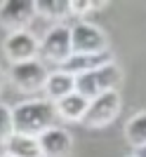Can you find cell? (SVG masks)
<instances>
[{"label":"cell","mask_w":146,"mask_h":157,"mask_svg":"<svg viewBox=\"0 0 146 157\" xmlns=\"http://www.w3.org/2000/svg\"><path fill=\"white\" fill-rule=\"evenodd\" d=\"M35 17L33 0H7L0 5V24L10 33L28 31V24Z\"/></svg>","instance_id":"52a82bcc"},{"label":"cell","mask_w":146,"mask_h":157,"mask_svg":"<svg viewBox=\"0 0 146 157\" xmlns=\"http://www.w3.org/2000/svg\"><path fill=\"white\" fill-rule=\"evenodd\" d=\"M125 138H127V143L132 145L134 150L141 148V145H146V110L137 113V115H132V117L127 120Z\"/></svg>","instance_id":"5bb4252c"},{"label":"cell","mask_w":146,"mask_h":157,"mask_svg":"<svg viewBox=\"0 0 146 157\" xmlns=\"http://www.w3.org/2000/svg\"><path fill=\"white\" fill-rule=\"evenodd\" d=\"M14 134V117H12V108L5 103H0V143L5 145L10 141V136Z\"/></svg>","instance_id":"9a60e30c"},{"label":"cell","mask_w":146,"mask_h":157,"mask_svg":"<svg viewBox=\"0 0 146 157\" xmlns=\"http://www.w3.org/2000/svg\"><path fill=\"white\" fill-rule=\"evenodd\" d=\"M73 54H101L108 52V38L99 26L90 21H78L71 26Z\"/></svg>","instance_id":"277c9868"},{"label":"cell","mask_w":146,"mask_h":157,"mask_svg":"<svg viewBox=\"0 0 146 157\" xmlns=\"http://www.w3.org/2000/svg\"><path fill=\"white\" fill-rule=\"evenodd\" d=\"M87 108H90V101L83 98L80 94H68V96L54 101V110H57V117H61L64 122H83L87 115Z\"/></svg>","instance_id":"30bf717a"},{"label":"cell","mask_w":146,"mask_h":157,"mask_svg":"<svg viewBox=\"0 0 146 157\" xmlns=\"http://www.w3.org/2000/svg\"><path fill=\"white\" fill-rule=\"evenodd\" d=\"M5 155H10V157H43L40 141L35 136H26V134H12L10 141L5 143Z\"/></svg>","instance_id":"7c38bea8"},{"label":"cell","mask_w":146,"mask_h":157,"mask_svg":"<svg viewBox=\"0 0 146 157\" xmlns=\"http://www.w3.org/2000/svg\"><path fill=\"white\" fill-rule=\"evenodd\" d=\"M2 157H10V155H2Z\"/></svg>","instance_id":"d6986e66"},{"label":"cell","mask_w":146,"mask_h":157,"mask_svg":"<svg viewBox=\"0 0 146 157\" xmlns=\"http://www.w3.org/2000/svg\"><path fill=\"white\" fill-rule=\"evenodd\" d=\"M43 92L47 94V101H59V98L68 96V94L75 92V78L66 71H50L47 75V82H45V89Z\"/></svg>","instance_id":"8fae6325"},{"label":"cell","mask_w":146,"mask_h":157,"mask_svg":"<svg viewBox=\"0 0 146 157\" xmlns=\"http://www.w3.org/2000/svg\"><path fill=\"white\" fill-rule=\"evenodd\" d=\"M12 117L14 134H26V136L38 138L43 131L54 127L57 110H54V103L47 98H26L12 108Z\"/></svg>","instance_id":"6da1fadb"},{"label":"cell","mask_w":146,"mask_h":157,"mask_svg":"<svg viewBox=\"0 0 146 157\" xmlns=\"http://www.w3.org/2000/svg\"><path fill=\"white\" fill-rule=\"evenodd\" d=\"M111 52H101V54H73L66 63L61 66V71L71 73L73 78L75 75H83V73H92L101 66L111 63Z\"/></svg>","instance_id":"9c48e42d"},{"label":"cell","mask_w":146,"mask_h":157,"mask_svg":"<svg viewBox=\"0 0 146 157\" xmlns=\"http://www.w3.org/2000/svg\"><path fill=\"white\" fill-rule=\"evenodd\" d=\"M120 105H123V98L118 92H106L99 94L97 98L90 101V108H87V115L83 120V124L87 129H104L118 117Z\"/></svg>","instance_id":"5b68a950"},{"label":"cell","mask_w":146,"mask_h":157,"mask_svg":"<svg viewBox=\"0 0 146 157\" xmlns=\"http://www.w3.org/2000/svg\"><path fill=\"white\" fill-rule=\"evenodd\" d=\"M132 157H146V145H141V148H137V150L132 152Z\"/></svg>","instance_id":"e0dca14e"},{"label":"cell","mask_w":146,"mask_h":157,"mask_svg":"<svg viewBox=\"0 0 146 157\" xmlns=\"http://www.w3.org/2000/svg\"><path fill=\"white\" fill-rule=\"evenodd\" d=\"M7 75H10L12 85L17 87L19 92L35 94V92H40V89H45L50 71L45 68V63L40 59H35V61H24V63H12Z\"/></svg>","instance_id":"3957f363"},{"label":"cell","mask_w":146,"mask_h":157,"mask_svg":"<svg viewBox=\"0 0 146 157\" xmlns=\"http://www.w3.org/2000/svg\"><path fill=\"white\" fill-rule=\"evenodd\" d=\"M43 157H68L73 150V138L64 127H52L38 136Z\"/></svg>","instance_id":"ba28073f"},{"label":"cell","mask_w":146,"mask_h":157,"mask_svg":"<svg viewBox=\"0 0 146 157\" xmlns=\"http://www.w3.org/2000/svg\"><path fill=\"white\" fill-rule=\"evenodd\" d=\"M99 2H75V0H71V14H75V17H83L85 12H92V10H99Z\"/></svg>","instance_id":"2e32d148"},{"label":"cell","mask_w":146,"mask_h":157,"mask_svg":"<svg viewBox=\"0 0 146 157\" xmlns=\"http://www.w3.org/2000/svg\"><path fill=\"white\" fill-rule=\"evenodd\" d=\"M73 56V47H71V28L64 24H57L40 38V59L47 63H57L61 66Z\"/></svg>","instance_id":"7a4b0ae2"},{"label":"cell","mask_w":146,"mask_h":157,"mask_svg":"<svg viewBox=\"0 0 146 157\" xmlns=\"http://www.w3.org/2000/svg\"><path fill=\"white\" fill-rule=\"evenodd\" d=\"M2 52L10 59V63H24L35 61L40 56V38H35L31 31H14L7 33L2 42Z\"/></svg>","instance_id":"8992f818"},{"label":"cell","mask_w":146,"mask_h":157,"mask_svg":"<svg viewBox=\"0 0 146 157\" xmlns=\"http://www.w3.org/2000/svg\"><path fill=\"white\" fill-rule=\"evenodd\" d=\"M33 5H35V17H43L50 21L66 19L71 14V2H66V0H33Z\"/></svg>","instance_id":"4fadbf2b"},{"label":"cell","mask_w":146,"mask_h":157,"mask_svg":"<svg viewBox=\"0 0 146 157\" xmlns=\"http://www.w3.org/2000/svg\"><path fill=\"white\" fill-rule=\"evenodd\" d=\"M2 85H5V71L0 68V89H2Z\"/></svg>","instance_id":"ac0fdd59"}]
</instances>
